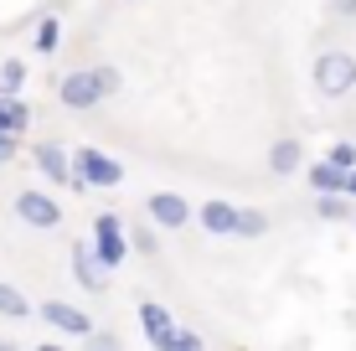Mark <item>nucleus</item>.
<instances>
[{
	"label": "nucleus",
	"mask_w": 356,
	"mask_h": 351,
	"mask_svg": "<svg viewBox=\"0 0 356 351\" xmlns=\"http://www.w3.org/2000/svg\"><path fill=\"white\" fill-rule=\"evenodd\" d=\"M31 47H36V52H42V57H52L57 47H63V21H57V16L36 21V31H31Z\"/></svg>",
	"instance_id": "nucleus-18"
},
{
	"label": "nucleus",
	"mask_w": 356,
	"mask_h": 351,
	"mask_svg": "<svg viewBox=\"0 0 356 351\" xmlns=\"http://www.w3.org/2000/svg\"><path fill=\"white\" fill-rule=\"evenodd\" d=\"M330 10H336V16H346V21H351V16H356V0H330Z\"/></svg>",
	"instance_id": "nucleus-25"
},
{
	"label": "nucleus",
	"mask_w": 356,
	"mask_h": 351,
	"mask_svg": "<svg viewBox=\"0 0 356 351\" xmlns=\"http://www.w3.org/2000/svg\"><path fill=\"white\" fill-rule=\"evenodd\" d=\"M36 316L52 325V331H63V336H83V341L93 336V316H88L83 305H72V300H42V310H36Z\"/></svg>",
	"instance_id": "nucleus-6"
},
{
	"label": "nucleus",
	"mask_w": 356,
	"mask_h": 351,
	"mask_svg": "<svg viewBox=\"0 0 356 351\" xmlns=\"http://www.w3.org/2000/svg\"><path fill=\"white\" fill-rule=\"evenodd\" d=\"M341 165H330V161H321V165H310V186L315 191H341Z\"/></svg>",
	"instance_id": "nucleus-20"
},
{
	"label": "nucleus",
	"mask_w": 356,
	"mask_h": 351,
	"mask_svg": "<svg viewBox=\"0 0 356 351\" xmlns=\"http://www.w3.org/2000/svg\"><path fill=\"white\" fill-rule=\"evenodd\" d=\"M145 217H150L161 233H181V227L191 222V202L181 197V191H155V197L145 202Z\"/></svg>",
	"instance_id": "nucleus-7"
},
{
	"label": "nucleus",
	"mask_w": 356,
	"mask_h": 351,
	"mask_svg": "<svg viewBox=\"0 0 356 351\" xmlns=\"http://www.w3.org/2000/svg\"><path fill=\"white\" fill-rule=\"evenodd\" d=\"M300 165H305V145L294 135H279L274 145H268V171L274 176H294Z\"/></svg>",
	"instance_id": "nucleus-11"
},
{
	"label": "nucleus",
	"mask_w": 356,
	"mask_h": 351,
	"mask_svg": "<svg viewBox=\"0 0 356 351\" xmlns=\"http://www.w3.org/2000/svg\"><path fill=\"white\" fill-rule=\"evenodd\" d=\"M26 88V63L21 57H6L0 63V93H21Z\"/></svg>",
	"instance_id": "nucleus-19"
},
{
	"label": "nucleus",
	"mask_w": 356,
	"mask_h": 351,
	"mask_svg": "<svg viewBox=\"0 0 356 351\" xmlns=\"http://www.w3.org/2000/svg\"><path fill=\"white\" fill-rule=\"evenodd\" d=\"M325 161L341 165V171H351V165H356V145H351V140H336V145L325 150Z\"/></svg>",
	"instance_id": "nucleus-22"
},
{
	"label": "nucleus",
	"mask_w": 356,
	"mask_h": 351,
	"mask_svg": "<svg viewBox=\"0 0 356 351\" xmlns=\"http://www.w3.org/2000/svg\"><path fill=\"white\" fill-rule=\"evenodd\" d=\"M191 217L212 238H232V217H238V207H232V202H202V212H191Z\"/></svg>",
	"instance_id": "nucleus-12"
},
{
	"label": "nucleus",
	"mask_w": 356,
	"mask_h": 351,
	"mask_svg": "<svg viewBox=\"0 0 356 351\" xmlns=\"http://www.w3.org/2000/svg\"><path fill=\"white\" fill-rule=\"evenodd\" d=\"M67 161H72V181L67 186L72 191H114V186H124V165L114 161V155H104V150H67Z\"/></svg>",
	"instance_id": "nucleus-1"
},
{
	"label": "nucleus",
	"mask_w": 356,
	"mask_h": 351,
	"mask_svg": "<svg viewBox=\"0 0 356 351\" xmlns=\"http://www.w3.org/2000/svg\"><path fill=\"white\" fill-rule=\"evenodd\" d=\"M93 78H98V88H104V99H114V93L124 88V78H119L114 63H93Z\"/></svg>",
	"instance_id": "nucleus-21"
},
{
	"label": "nucleus",
	"mask_w": 356,
	"mask_h": 351,
	"mask_svg": "<svg viewBox=\"0 0 356 351\" xmlns=\"http://www.w3.org/2000/svg\"><path fill=\"white\" fill-rule=\"evenodd\" d=\"M57 99H63V108H78V114H88V108L104 104V88H98L93 67H72L57 78Z\"/></svg>",
	"instance_id": "nucleus-4"
},
{
	"label": "nucleus",
	"mask_w": 356,
	"mask_h": 351,
	"mask_svg": "<svg viewBox=\"0 0 356 351\" xmlns=\"http://www.w3.org/2000/svg\"><path fill=\"white\" fill-rule=\"evenodd\" d=\"M170 351H202V336H196V331H181V325H176V336H170Z\"/></svg>",
	"instance_id": "nucleus-23"
},
{
	"label": "nucleus",
	"mask_w": 356,
	"mask_h": 351,
	"mask_svg": "<svg viewBox=\"0 0 356 351\" xmlns=\"http://www.w3.org/2000/svg\"><path fill=\"white\" fill-rule=\"evenodd\" d=\"M67 263H72V284H78V289H88V295H104V289H108V274H114V269L98 263L93 243H72Z\"/></svg>",
	"instance_id": "nucleus-8"
},
{
	"label": "nucleus",
	"mask_w": 356,
	"mask_h": 351,
	"mask_svg": "<svg viewBox=\"0 0 356 351\" xmlns=\"http://www.w3.org/2000/svg\"><path fill=\"white\" fill-rule=\"evenodd\" d=\"M124 243H129V253L155 259V253H161V227H155V222H134L129 233H124Z\"/></svg>",
	"instance_id": "nucleus-15"
},
{
	"label": "nucleus",
	"mask_w": 356,
	"mask_h": 351,
	"mask_svg": "<svg viewBox=\"0 0 356 351\" xmlns=\"http://www.w3.org/2000/svg\"><path fill=\"white\" fill-rule=\"evenodd\" d=\"M0 316L6 320H31V300L21 295L16 284H6V279H0Z\"/></svg>",
	"instance_id": "nucleus-17"
},
{
	"label": "nucleus",
	"mask_w": 356,
	"mask_h": 351,
	"mask_svg": "<svg viewBox=\"0 0 356 351\" xmlns=\"http://www.w3.org/2000/svg\"><path fill=\"white\" fill-rule=\"evenodd\" d=\"M16 217L31 227V233H52V227H63V207H57L47 191H16Z\"/></svg>",
	"instance_id": "nucleus-5"
},
{
	"label": "nucleus",
	"mask_w": 356,
	"mask_h": 351,
	"mask_svg": "<svg viewBox=\"0 0 356 351\" xmlns=\"http://www.w3.org/2000/svg\"><path fill=\"white\" fill-rule=\"evenodd\" d=\"M21 150V135H10V129H0V165H10Z\"/></svg>",
	"instance_id": "nucleus-24"
},
{
	"label": "nucleus",
	"mask_w": 356,
	"mask_h": 351,
	"mask_svg": "<svg viewBox=\"0 0 356 351\" xmlns=\"http://www.w3.org/2000/svg\"><path fill=\"white\" fill-rule=\"evenodd\" d=\"M264 233H268V212L238 207V217H232V238H264Z\"/></svg>",
	"instance_id": "nucleus-16"
},
{
	"label": "nucleus",
	"mask_w": 356,
	"mask_h": 351,
	"mask_svg": "<svg viewBox=\"0 0 356 351\" xmlns=\"http://www.w3.org/2000/svg\"><path fill=\"white\" fill-rule=\"evenodd\" d=\"M140 331H145V341L150 346H161V351H170V336H176V316L161 305V300H140Z\"/></svg>",
	"instance_id": "nucleus-9"
},
{
	"label": "nucleus",
	"mask_w": 356,
	"mask_h": 351,
	"mask_svg": "<svg viewBox=\"0 0 356 351\" xmlns=\"http://www.w3.org/2000/svg\"><path fill=\"white\" fill-rule=\"evenodd\" d=\"M310 78H315V93L321 99H346V93L356 88V57L351 52H321L315 57V67H310Z\"/></svg>",
	"instance_id": "nucleus-2"
},
{
	"label": "nucleus",
	"mask_w": 356,
	"mask_h": 351,
	"mask_svg": "<svg viewBox=\"0 0 356 351\" xmlns=\"http://www.w3.org/2000/svg\"><path fill=\"white\" fill-rule=\"evenodd\" d=\"M315 217H321V222H346L351 217V197L346 191H321V197H315Z\"/></svg>",
	"instance_id": "nucleus-14"
},
{
	"label": "nucleus",
	"mask_w": 356,
	"mask_h": 351,
	"mask_svg": "<svg viewBox=\"0 0 356 351\" xmlns=\"http://www.w3.org/2000/svg\"><path fill=\"white\" fill-rule=\"evenodd\" d=\"M31 165H36L47 181H52V186H67V181H72L67 145H57V140H42V145H36V150H31Z\"/></svg>",
	"instance_id": "nucleus-10"
},
{
	"label": "nucleus",
	"mask_w": 356,
	"mask_h": 351,
	"mask_svg": "<svg viewBox=\"0 0 356 351\" xmlns=\"http://www.w3.org/2000/svg\"><path fill=\"white\" fill-rule=\"evenodd\" d=\"M88 243H93V253H98V263H104V269H124V259H129L124 217H119V212H98V217H93Z\"/></svg>",
	"instance_id": "nucleus-3"
},
{
	"label": "nucleus",
	"mask_w": 356,
	"mask_h": 351,
	"mask_svg": "<svg viewBox=\"0 0 356 351\" xmlns=\"http://www.w3.org/2000/svg\"><path fill=\"white\" fill-rule=\"evenodd\" d=\"M0 129H10V135H26L31 129V104L21 93H0Z\"/></svg>",
	"instance_id": "nucleus-13"
}]
</instances>
